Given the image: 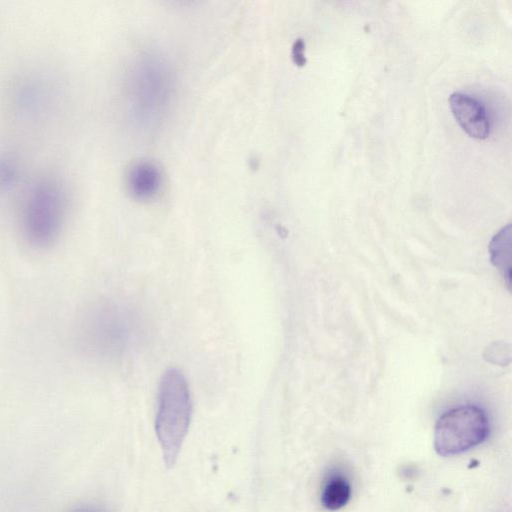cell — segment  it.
<instances>
[{"instance_id": "6da1fadb", "label": "cell", "mask_w": 512, "mask_h": 512, "mask_svg": "<svg viewBox=\"0 0 512 512\" xmlns=\"http://www.w3.org/2000/svg\"><path fill=\"white\" fill-rule=\"evenodd\" d=\"M122 88L130 122L144 130L155 128L173 97L171 67L162 55L153 51L141 52L128 64Z\"/></svg>"}, {"instance_id": "7a4b0ae2", "label": "cell", "mask_w": 512, "mask_h": 512, "mask_svg": "<svg viewBox=\"0 0 512 512\" xmlns=\"http://www.w3.org/2000/svg\"><path fill=\"white\" fill-rule=\"evenodd\" d=\"M193 411L188 381L175 367L162 374L158 388L155 431L163 458L172 467L187 435Z\"/></svg>"}, {"instance_id": "3957f363", "label": "cell", "mask_w": 512, "mask_h": 512, "mask_svg": "<svg viewBox=\"0 0 512 512\" xmlns=\"http://www.w3.org/2000/svg\"><path fill=\"white\" fill-rule=\"evenodd\" d=\"M65 201L61 189L52 182L40 183L31 191L22 214L26 242L34 249L51 247L61 234Z\"/></svg>"}, {"instance_id": "277c9868", "label": "cell", "mask_w": 512, "mask_h": 512, "mask_svg": "<svg viewBox=\"0 0 512 512\" xmlns=\"http://www.w3.org/2000/svg\"><path fill=\"white\" fill-rule=\"evenodd\" d=\"M489 432L484 410L476 405H462L442 414L434 429V448L441 456L461 454L481 444Z\"/></svg>"}, {"instance_id": "5b68a950", "label": "cell", "mask_w": 512, "mask_h": 512, "mask_svg": "<svg viewBox=\"0 0 512 512\" xmlns=\"http://www.w3.org/2000/svg\"><path fill=\"white\" fill-rule=\"evenodd\" d=\"M127 333L122 313L107 302L90 306L80 318V344L95 357L109 359L117 356L125 346Z\"/></svg>"}, {"instance_id": "8992f818", "label": "cell", "mask_w": 512, "mask_h": 512, "mask_svg": "<svg viewBox=\"0 0 512 512\" xmlns=\"http://www.w3.org/2000/svg\"><path fill=\"white\" fill-rule=\"evenodd\" d=\"M125 184L127 191L134 199L154 200L163 190L164 172L154 160H136L126 171Z\"/></svg>"}, {"instance_id": "52a82bcc", "label": "cell", "mask_w": 512, "mask_h": 512, "mask_svg": "<svg viewBox=\"0 0 512 512\" xmlns=\"http://www.w3.org/2000/svg\"><path fill=\"white\" fill-rule=\"evenodd\" d=\"M449 106L461 128L475 139H486L490 134V121L484 106L472 96L454 92Z\"/></svg>"}, {"instance_id": "ba28073f", "label": "cell", "mask_w": 512, "mask_h": 512, "mask_svg": "<svg viewBox=\"0 0 512 512\" xmlns=\"http://www.w3.org/2000/svg\"><path fill=\"white\" fill-rule=\"evenodd\" d=\"M489 251L492 264L501 272L507 285L510 286L511 224L506 225L494 235Z\"/></svg>"}, {"instance_id": "9c48e42d", "label": "cell", "mask_w": 512, "mask_h": 512, "mask_svg": "<svg viewBox=\"0 0 512 512\" xmlns=\"http://www.w3.org/2000/svg\"><path fill=\"white\" fill-rule=\"evenodd\" d=\"M351 488L342 476H333L325 484L321 502L328 510L342 508L350 499Z\"/></svg>"}, {"instance_id": "30bf717a", "label": "cell", "mask_w": 512, "mask_h": 512, "mask_svg": "<svg viewBox=\"0 0 512 512\" xmlns=\"http://www.w3.org/2000/svg\"><path fill=\"white\" fill-rule=\"evenodd\" d=\"M293 57H294V61L298 65H304L306 62L305 56H304V42L301 39L297 40L294 44Z\"/></svg>"}, {"instance_id": "8fae6325", "label": "cell", "mask_w": 512, "mask_h": 512, "mask_svg": "<svg viewBox=\"0 0 512 512\" xmlns=\"http://www.w3.org/2000/svg\"><path fill=\"white\" fill-rule=\"evenodd\" d=\"M71 512H102V511L95 509V508H91V507H83V508L75 509Z\"/></svg>"}]
</instances>
